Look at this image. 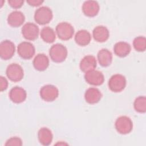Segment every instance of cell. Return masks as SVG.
Wrapping results in <instances>:
<instances>
[{
    "instance_id": "obj_1",
    "label": "cell",
    "mask_w": 146,
    "mask_h": 146,
    "mask_svg": "<svg viewBox=\"0 0 146 146\" xmlns=\"http://www.w3.org/2000/svg\"><path fill=\"white\" fill-rule=\"evenodd\" d=\"M67 54L66 47L60 43L52 45L49 50L51 59L56 63H60L64 61L67 56Z\"/></svg>"
},
{
    "instance_id": "obj_2",
    "label": "cell",
    "mask_w": 146,
    "mask_h": 146,
    "mask_svg": "<svg viewBox=\"0 0 146 146\" xmlns=\"http://www.w3.org/2000/svg\"><path fill=\"white\" fill-rule=\"evenodd\" d=\"M53 14L52 10L47 6H42L35 12V21L41 25H44L48 23L52 19Z\"/></svg>"
},
{
    "instance_id": "obj_3",
    "label": "cell",
    "mask_w": 146,
    "mask_h": 146,
    "mask_svg": "<svg viewBox=\"0 0 146 146\" xmlns=\"http://www.w3.org/2000/svg\"><path fill=\"white\" fill-rule=\"evenodd\" d=\"M55 31L58 38L63 40L70 39L74 34L73 26L70 23L66 22L58 24L55 28Z\"/></svg>"
},
{
    "instance_id": "obj_4",
    "label": "cell",
    "mask_w": 146,
    "mask_h": 146,
    "mask_svg": "<svg viewBox=\"0 0 146 146\" xmlns=\"http://www.w3.org/2000/svg\"><path fill=\"white\" fill-rule=\"evenodd\" d=\"M126 79L124 76L120 74L113 75L108 80V85L110 90L114 92L123 91L126 86Z\"/></svg>"
},
{
    "instance_id": "obj_5",
    "label": "cell",
    "mask_w": 146,
    "mask_h": 146,
    "mask_svg": "<svg viewBox=\"0 0 146 146\" xmlns=\"http://www.w3.org/2000/svg\"><path fill=\"white\" fill-rule=\"evenodd\" d=\"M115 127L119 133L125 135L129 133L132 130L133 123L129 117L121 116L116 120Z\"/></svg>"
},
{
    "instance_id": "obj_6",
    "label": "cell",
    "mask_w": 146,
    "mask_h": 146,
    "mask_svg": "<svg viewBox=\"0 0 146 146\" xmlns=\"http://www.w3.org/2000/svg\"><path fill=\"white\" fill-rule=\"evenodd\" d=\"M6 74L7 78L14 82L21 81L24 75L22 67L17 63H11L6 68Z\"/></svg>"
},
{
    "instance_id": "obj_7",
    "label": "cell",
    "mask_w": 146,
    "mask_h": 146,
    "mask_svg": "<svg viewBox=\"0 0 146 146\" xmlns=\"http://www.w3.org/2000/svg\"><path fill=\"white\" fill-rule=\"evenodd\" d=\"M40 98L46 102H52L59 95L58 89L53 85L47 84L43 86L40 90Z\"/></svg>"
},
{
    "instance_id": "obj_8",
    "label": "cell",
    "mask_w": 146,
    "mask_h": 146,
    "mask_svg": "<svg viewBox=\"0 0 146 146\" xmlns=\"http://www.w3.org/2000/svg\"><path fill=\"white\" fill-rule=\"evenodd\" d=\"M23 36L29 40H34L38 38L39 33L38 26L34 23L27 22L22 28Z\"/></svg>"
},
{
    "instance_id": "obj_9",
    "label": "cell",
    "mask_w": 146,
    "mask_h": 146,
    "mask_svg": "<svg viewBox=\"0 0 146 146\" xmlns=\"http://www.w3.org/2000/svg\"><path fill=\"white\" fill-rule=\"evenodd\" d=\"M18 55L24 59H30L35 54V50L34 45L29 42H22L17 47Z\"/></svg>"
},
{
    "instance_id": "obj_10",
    "label": "cell",
    "mask_w": 146,
    "mask_h": 146,
    "mask_svg": "<svg viewBox=\"0 0 146 146\" xmlns=\"http://www.w3.org/2000/svg\"><path fill=\"white\" fill-rule=\"evenodd\" d=\"M15 51V47L13 42L9 40H5L0 44V56L3 60L11 58Z\"/></svg>"
},
{
    "instance_id": "obj_11",
    "label": "cell",
    "mask_w": 146,
    "mask_h": 146,
    "mask_svg": "<svg viewBox=\"0 0 146 146\" xmlns=\"http://www.w3.org/2000/svg\"><path fill=\"white\" fill-rule=\"evenodd\" d=\"M84 79L87 83L92 86H100L104 81V76L102 72L93 70L85 73Z\"/></svg>"
},
{
    "instance_id": "obj_12",
    "label": "cell",
    "mask_w": 146,
    "mask_h": 146,
    "mask_svg": "<svg viewBox=\"0 0 146 146\" xmlns=\"http://www.w3.org/2000/svg\"><path fill=\"white\" fill-rule=\"evenodd\" d=\"M99 3L95 1H85L82 6V11L84 14L89 17L96 16L99 11Z\"/></svg>"
},
{
    "instance_id": "obj_13",
    "label": "cell",
    "mask_w": 146,
    "mask_h": 146,
    "mask_svg": "<svg viewBox=\"0 0 146 146\" xmlns=\"http://www.w3.org/2000/svg\"><path fill=\"white\" fill-rule=\"evenodd\" d=\"M27 94L26 91L21 87L15 86L12 88L9 92L10 100L15 103L23 102L26 99Z\"/></svg>"
},
{
    "instance_id": "obj_14",
    "label": "cell",
    "mask_w": 146,
    "mask_h": 146,
    "mask_svg": "<svg viewBox=\"0 0 146 146\" xmlns=\"http://www.w3.org/2000/svg\"><path fill=\"white\" fill-rule=\"evenodd\" d=\"M8 24L13 27H18L23 25L25 17L24 14L19 11H14L11 12L7 17Z\"/></svg>"
},
{
    "instance_id": "obj_15",
    "label": "cell",
    "mask_w": 146,
    "mask_h": 146,
    "mask_svg": "<svg viewBox=\"0 0 146 146\" xmlns=\"http://www.w3.org/2000/svg\"><path fill=\"white\" fill-rule=\"evenodd\" d=\"M97 62L95 57L93 55H89L85 56L80 62V68L84 72H87L88 71L95 70L96 67Z\"/></svg>"
},
{
    "instance_id": "obj_16",
    "label": "cell",
    "mask_w": 146,
    "mask_h": 146,
    "mask_svg": "<svg viewBox=\"0 0 146 146\" xmlns=\"http://www.w3.org/2000/svg\"><path fill=\"white\" fill-rule=\"evenodd\" d=\"M101 98V92L95 87H90L88 88L84 94L86 102L91 104L97 103L100 101Z\"/></svg>"
},
{
    "instance_id": "obj_17",
    "label": "cell",
    "mask_w": 146,
    "mask_h": 146,
    "mask_svg": "<svg viewBox=\"0 0 146 146\" xmlns=\"http://www.w3.org/2000/svg\"><path fill=\"white\" fill-rule=\"evenodd\" d=\"M92 35L96 42H104L108 39L110 32L106 27L104 26H98L93 30Z\"/></svg>"
},
{
    "instance_id": "obj_18",
    "label": "cell",
    "mask_w": 146,
    "mask_h": 146,
    "mask_svg": "<svg viewBox=\"0 0 146 146\" xmlns=\"http://www.w3.org/2000/svg\"><path fill=\"white\" fill-rule=\"evenodd\" d=\"M34 68L39 71H43L47 69L49 66V59L44 54H38L33 60Z\"/></svg>"
},
{
    "instance_id": "obj_19",
    "label": "cell",
    "mask_w": 146,
    "mask_h": 146,
    "mask_svg": "<svg viewBox=\"0 0 146 146\" xmlns=\"http://www.w3.org/2000/svg\"><path fill=\"white\" fill-rule=\"evenodd\" d=\"M97 58L99 64L102 67H107L112 63V55L108 49H101L98 53Z\"/></svg>"
},
{
    "instance_id": "obj_20",
    "label": "cell",
    "mask_w": 146,
    "mask_h": 146,
    "mask_svg": "<svg viewBox=\"0 0 146 146\" xmlns=\"http://www.w3.org/2000/svg\"><path fill=\"white\" fill-rule=\"evenodd\" d=\"M131 47L129 43L121 41L116 43L113 47V51L115 55L119 57H125L131 52Z\"/></svg>"
},
{
    "instance_id": "obj_21",
    "label": "cell",
    "mask_w": 146,
    "mask_h": 146,
    "mask_svg": "<svg viewBox=\"0 0 146 146\" xmlns=\"http://www.w3.org/2000/svg\"><path fill=\"white\" fill-rule=\"evenodd\" d=\"M52 133L47 128H41L38 132V137L40 143L43 145H50L52 140Z\"/></svg>"
},
{
    "instance_id": "obj_22",
    "label": "cell",
    "mask_w": 146,
    "mask_h": 146,
    "mask_svg": "<svg viewBox=\"0 0 146 146\" xmlns=\"http://www.w3.org/2000/svg\"><path fill=\"white\" fill-rule=\"evenodd\" d=\"M91 40V34L86 30L78 31L75 36V41L79 46H85L88 45Z\"/></svg>"
},
{
    "instance_id": "obj_23",
    "label": "cell",
    "mask_w": 146,
    "mask_h": 146,
    "mask_svg": "<svg viewBox=\"0 0 146 146\" xmlns=\"http://www.w3.org/2000/svg\"><path fill=\"white\" fill-rule=\"evenodd\" d=\"M40 35L42 40L48 43L54 42L56 39V34L55 31L48 26L42 28Z\"/></svg>"
},
{
    "instance_id": "obj_24",
    "label": "cell",
    "mask_w": 146,
    "mask_h": 146,
    "mask_svg": "<svg viewBox=\"0 0 146 146\" xmlns=\"http://www.w3.org/2000/svg\"><path fill=\"white\" fill-rule=\"evenodd\" d=\"M133 107L136 111L139 113H145L146 111V98L140 96L136 98L133 103Z\"/></svg>"
},
{
    "instance_id": "obj_25",
    "label": "cell",
    "mask_w": 146,
    "mask_h": 146,
    "mask_svg": "<svg viewBox=\"0 0 146 146\" xmlns=\"http://www.w3.org/2000/svg\"><path fill=\"white\" fill-rule=\"evenodd\" d=\"M134 48L137 51H144L146 48V39L144 36L136 37L133 41Z\"/></svg>"
},
{
    "instance_id": "obj_26",
    "label": "cell",
    "mask_w": 146,
    "mask_h": 146,
    "mask_svg": "<svg viewBox=\"0 0 146 146\" xmlns=\"http://www.w3.org/2000/svg\"><path fill=\"white\" fill-rule=\"evenodd\" d=\"M22 141L21 139L17 137H12L9 139L6 143L5 145H22Z\"/></svg>"
},
{
    "instance_id": "obj_27",
    "label": "cell",
    "mask_w": 146,
    "mask_h": 146,
    "mask_svg": "<svg viewBox=\"0 0 146 146\" xmlns=\"http://www.w3.org/2000/svg\"><path fill=\"white\" fill-rule=\"evenodd\" d=\"M24 1L22 0H9L8 3L14 9H19L23 6Z\"/></svg>"
},
{
    "instance_id": "obj_28",
    "label": "cell",
    "mask_w": 146,
    "mask_h": 146,
    "mask_svg": "<svg viewBox=\"0 0 146 146\" xmlns=\"http://www.w3.org/2000/svg\"><path fill=\"white\" fill-rule=\"evenodd\" d=\"M8 87V82L7 79L2 76H0V90L1 91H3L7 89Z\"/></svg>"
},
{
    "instance_id": "obj_29",
    "label": "cell",
    "mask_w": 146,
    "mask_h": 146,
    "mask_svg": "<svg viewBox=\"0 0 146 146\" xmlns=\"http://www.w3.org/2000/svg\"><path fill=\"white\" fill-rule=\"evenodd\" d=\"M43 2V1H41V0H28V1H27V3H29L30 6H35V7L40 6Z\"/></svg>"
}]
</instances>
